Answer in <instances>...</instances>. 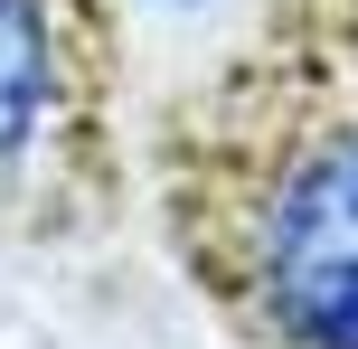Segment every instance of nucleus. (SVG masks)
<instances>
[{"mask_svg":"<svg viewBox=\"0 0 358 349\" xmlns=\"http://www.w3.org/2000/svg\"><path fill=\"white\" fill-rule=\"evenodd\" d=\"M217 274L255 349H358V104L283 113L217 180Z\"/></svg>","mask_w":358,"mask_h":349,"instance_id":"obj_1","label":"nucleus"},{"mask_svg":"<svg viewBox=\"0 0 358 349\" xmlns=\"http://www.w3.org/2000/svg\"><path fill=\"white\" fill-rule=\"evenodd\" d=\"M76 123V38L57 0H0V208L38 189Z\"/></svg>","mask_w":358,"mask_h":349,"instance_id":"obj_2","label":"nucleus"}]
</instances>
